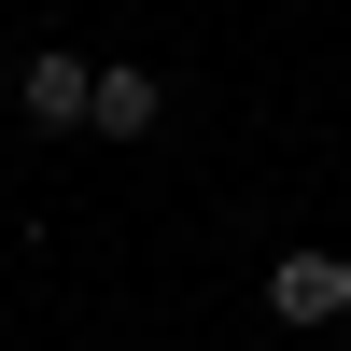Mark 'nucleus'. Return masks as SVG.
<instances>
[{"instance_id": "obj_1", "label": "nucleus", "mask_w": 351, "mask_h": 351, "mask_svg": "<svg viewBox=\"0 0 351 351\" xmlns=\"http://www.w3.org/2000/svg\"><path fill=\"white\" fill-rule=\"evenodd\" d=\"M14 112H28V127H84V112H99V71H84V56H28V71H14Z\"/></svg>"}, {"instance_id": "obj_2", "label": "nucleus", "mask_w": 351, "mask_h": 351, "mask_svg": "<svg viewBox=\"0 0 351 351\" xmlns=\"http://www.w3.org/2000/svg\"><path fill=\"white\" fill-rule=\"evenodd\" d=\"M267 309H281V324H337V309H351V267H337V253H281V267H267Z\"/></svg>"}, {"instance_id": "obj_3", "label": "nucleus", "mask_w": 351, "mask_h": 351, "mask_svg": "<svg viewBox=\"0 0 351 351\" xmlns=\"http://www.w3.org/2000/svg\"><path fill=\"white\" fill-rule=\"evenodd\" d=\"M155 99H169L155 71H99V112H84V127L99 141H155Z\"/></svg>"}]
</instances>
